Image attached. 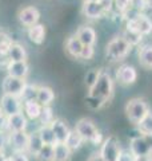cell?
I'll list each match as a JSON object with an SVG mask.
<instances>
[{"label": "cell", "instance_id": "6da1fadb", "mask_svg": "<svg viewBox=\"0 0 152 161\" xmlns=\"http://www.w3.org/2000/svg\"><path fill=\"white\" fill-rule=\"evenodd\" d=\"M88 92H89L88 93L89 97L101 99L104 103H107L114 95V80L111 78V75L107 71H103V70H101L96 83L88 90Z\"/></svg>", "mask_w": 152, "mask_h": 161}, {"label": "cell", "instance_id": "7a4b0ae2", "mask_svg": "<svg viewBox=\"0 0 152 161\" xmlns=\"http://www.w3.org/2000/svg\"><path fill=\"white\" fill-rule=\"evenodd\" d=\"M75 130L80 134L83 141H88V142L94 145H100L103 142V136L98 130L96 125L92 119L89 118H82L76 122Z\"/></svg>", "mask_w": 152, "mask_h": 161}, {"label": "cell", "instance_id": "3957f363", "mask_svg": "<svg viewBox=\"0 0 152 161\" xmlns=\"http://www.w3.org/2000/svg\"><path fill=\"white\" fill-rule=\"evenodd\" d=\"M131 50L132 46L123 36H115L109 40L105 47V55L111 60H120L124 59L131 53Z\"/></svg>", "mask_w": 152, "mask_h": 161}, {"label": "cell", "instance_id": "277c9868", "mask_svg": "<svg viewBox=\"0 0 152 161\" xmlns=\"http://www.w3.org/2000/svg\"><path fill=\"white\" fill-rule=\"evenodd\" d=\"M149 113V108L147 102L141 98H132L125 105V115L131 122L138 125L147 114Z\"/></svg>", "mask_w": 152, "mask_h": 161}, {"label": "cell", "instance_id": "5b68a950", "mask_svg": "<svg viewBox=\"0 0 152 161\" xmlns=\"http://www.w3.org/2000/svg\"><path fill=\"white\" fill-rule=\"evenodd\" d=\"M120 153H121V149H120L119 141L115 136H111V137L105 138L101 142L100 154L103 156V158L105 161H119Z\"/></svg>", "mask_w": 152, "mask_h": 161}, {"label": "cell", "instance_id": "8992f818", "mask_svg": "<svg viewBox=\"0 0 152 161\" xmlns=\"http://www.w3.org/2000/svg\"><path fill=\"white\" fill-rule=\"evenodd\" d=\"M127 28L132 30L135 32H139L140 35H148L152 31V20L145 16V15L138 14L135 16L129 18L128 22H127Z\"/></svg>", "mask_w": 152, "mask_h": 161}, {"label": "cell", "instance_id": "52a82bcc", "mask_svg": "<svg viewBox=\"0 0 152 161\" xmlns=\"http://www.w3.org/2000/svg\"><path fill=\"white\" fill-rule=\"evenodd\" d=\"M129 150L132 152L136 157H144L152 153V144L149 142L148 136H136L131 140Z\"/></svg>", "mask_w": 152, "mask_h": 161}, {"label": "cell", "instance_id": "ba28073f", "mask_svg": "<svg viewBox=\"0 0 152 161\" xmlns=\"http://www.w3.org/2000/svg\"><path fill=\"white\" fill-rule=\"evenodd\" d=\"M0 108L6 115H12L23 112V101L20 99V97L4 93L0 99Z\"/></svg>", "mask_w": 152, "mask_h": 161}, {"label": "cell", "instance_id": "9c48e42d", "mask_svg": "<svg viewBox=\"0 0 152 161\" xmlns=\"http://www.w3.org/2000/svg\"><path fill=\"white\" fill-rule=\"evenodd\" d=\"M136 79H138V71L131 64H121L116 70V80L120 85L129 86V85H134L136 82Z\"/></svg>", "mask_w": 152, "mask_h": 161}, {"label": "cell", "instance_id": "30bf717a", "mask_svg": "<svg viewBox=\"0 0 152 161\" xmlns=\"http://www.w3.org/2000/svg\"><path fill=\"white\" fill-rule=\"evenodd\" d=\"M25 79L22 78H16L12 77V75H7L3 80V92L11 95H16V97H20L23 93V89L25 86Z\"/></svg>", "mask_w": 152, "mask_h": 161}, {"label": "cell", "instance_id": "8fae6325", "mask_svg": "<svg viewBox=\"0 0 152 161\" xmlns=\"http://www.w3.org/2000/svg\"><path fill=\"white\" fill-rule=\"evenodd\" d=\"M39 19H40V12L36 7L28 6L19 11V22L24 27H31L33 24L39 23Z\"/></svg>", "mask_w": 152, "mask_h": 161}, {"label": "cell", "instance_id": "7c38bea8", "mask_svg": "<svg viewBox=\"0 0 152 161\" xmlns=\"http://www.w3.org/2000/svg\"><path fill=\"white\" fill-rule=\"evenodd\" d=\"M6 124H7V128L9 132H22V130L27 129V117L23 112L16 113V114H12V115H7V119H6Z\"/></svg>", "mask_w": 152, "mask_h": 161}, {"label": "cell", "instance_id": "4fadbf2b", "mask_svg": "<svg viewBox=\"0 0 152 161\" xmlns=\"http://www.w3.org/2000/svg\"><path fill=\"white\" fill-rule=\"evenodd\" d=\"M7 71L8 75L16 78L25 79L29 73V66L27 63V60H19V62H8L7 64Z\"/></svg>", "mask_w": 152, "mask_h": 161}, {"label": "cell", "instance_id": "5bb4252c", "mask_svg": "<svg viewBox=\"0 0 152 161\" xmlns=\"http://www.w3.org/2000/svg\"><path fill=\"white\" fill-rule=\"evenodd\" d=\"M83 14L89 19H99L105 14V9L100 2H84Z\"/></svg>", "mask_w": 152, "mask_h": 161}, {"label": "cell", "instance_id": "9a60e30c", "mask_svg": "<svg viewBox=\"0 0 152 161\" xmlns=\"http://www.w3.org/2000/svg\"><path fill=\"white\" fill-rule=\"evenodd\" d=\"M51 126L53 129V133H55V137H56L58 142H65V140H67L68 134L71 132L68 125L65 124L63 119L55 118L52 122H51Z\"/></svg>", "mask_w": 152, "mask_h": 161}, {"label": "cell", "instance_id": "2e32d148", "mask_svg": "<svg viewBox=\"0 0 152 161\" xmlns=\"http://www.w3.org/2000/svg\"><path fill=\"white\" fill-rule=\"evenodd\" d=\"M28 138H29V134L25 132V130H22V132H12L11 136H9L11 145L16 150H22V152L27 150Z\"/></svg>", "mask_w": 152, "mask_h": 161}, {"label": "cell", "instance_id": "e0dca14e", "mask_svg": "<svg viewBox=\"0 0 152 161\" xmlns=\"http://www.w3.org/2000/svg\"><path fill=\"white\" fill-rule=\"evenodd\" d=\"M42 105H40L36 99H29V101H23V113L25 117L29 119H38L40 112H42Z\"/></svg>", "mask_w": 152, "mask_h": 161}, {"label": "cell", "instance_id": "ac0fdd59", "mask_svg": "<svg viewBox=\"0 0 152 161\" xmlns=\"http://www.w3.org/2000/svg\"><path fill=\"white\" fill-rule=\"evenodd\" d=\"M76 36L80 42L83 43V46H94L96 43V32L92 27L88 26H83L78 30Z\"/></svg>", "mask_w": 152, "mask_h": 161}, {"label": "cell", "instance_id": "d6986e66", "mask_svg": "<svg viewBox=\"0 0 152 161\" xmlns=\"http://www.w3.org/2000/svg\"><path fill=\"white\" fill-rule=\"evenodd\" d=\"M28 38L31 40L32 43L35 44H42L45 39V27L44 24H40V23H36L33 26L28 27Z\"/></svg>", "mask_w": 152, "mask_h": 161}, {"label": "cell", "instance_id": "ffe728a7", "mask_svg": "<svg viewBox=\"0 0 152 161\" xmlns=\"http://www.w3.org/2000/svg\"><path fill=\"white\" fill-rule=\"evenodd\" d=\"M7 59L8 62H19V60L27 59V53L25 48L19 43H11L8 51H7Z\"/></svg>", "mask_w": 152, "mask_h": 161}, {"label": "cell", "instance_id": "44dd1931", "mask_svg": "<svg viewBox=\"0 0 152 161\" xmlns=\"http://www.w3.org/2000/svg\"><path fill=\"white\" fill-rule=\"evenodd\" d=\"M53 99H55V93L52 89L48 86H39L36 101L42 106H49L53 102Z\"/></svg>", "mask_w": 152, "mask_h": 161}, {"label": "cell", "instance_id": "7402d4cb", "mask_svg": "<svg viewBox=\"0 0 152 161\" xmlns=\"http://www.w3.org/2000/svg\"><path fill=\"white\" fill-rule=\"evenodd\" d=\"M65 50H67V53L71 55V57L79 58L80 53H82V50H83V43L78 39L76 35H73V36L68 38L67 42H65Z\"/></svg>", "mask_w": 152, "mask_h": 161}, {"label": "cell", "instance_id": "603a6c76", "mask_svg": "<svg viewBox=\"0 0 152 161\" xmlns=\"http://www.w3.org/2000/svg\"><path fill=\"white\" fill-rule=\"evenodd\" d=\"M72 150L68 148L65 142H56L55 144V156L53 161H69Z\"/></svg>", "mask_w": 152, "mask_h": 161}, {"label": "cell", "instance_id": "cb8c5ba5", "mask_svg": "<svg viewBox=\"0 0 152 161\" xmlns=\"http://www.w3.org/2000/svg\"><path fill=\"white\" fill-rule=\"evenodd\" d=\"M43 140L40 137V134L38 132L31 133L29 134V138H28V145H27V152L32 156H36L39 153V150L43 148Z\"/></svg>", "mask_w": 152, "mask_h": 161}, {"label": "cell", "instance_id": "d4e9b609", "mask_svg": "<svg viewBox=\"0 0 152 161\" xmlns=\"http://www.w3.org/2000/svg\"><path fill=\"white\" fill-rule=\"evenodd\" d=\"M38 133L40 134L43 142L44 144H49V145H55L58 142L56 137H55V133H53V129L51 126V124L47 125H40V128L38 130Z\"/></svg>", "mask_w": 152, "mask_h": 161}, {"label": "cell", "instance_id": "484cf974", "mask_svg": "<svg viewBox=\"0 0 152 161\" xmlns=\"http://www.w3.org/2000/svg\"><path fill=\"white\" fill-rule=\"evenodd\" d=\"M139 62L144 69L152 70V46H144L140 50Z\"/></svg>", "mask_w": 152, "mask_h": 161}, {"label": "cell", "instance_id": "4316f807", "mask_svg": "<svg viewBox=\"0 0 152 161\" xmlns=\"http://www.w3.org/2000/svg\"><path fill=\"white\" fill-rule=\"evenodd\" d=\"M136 126H138V130H139L140 134L152 137V113L149 112L138 125H136Z\"/></svg>", "mask_w": 152, "mask_h": 161}, {"label": "cell", "instance_id": "83f0119b", "mask_svg": "<svg viewBox=\"0 0 152 161\" xmlns=\"http://www.w3.org/2000/svg\"><path fill=\"white\" fill-rule=\"evenodd\" d=\"M55 156V145L44 144L43 148L39 150V153L35 156L38 158V161H53Z\"/></svg>", "mask_w": 152, "mask_h": 161}, {"label": "cell", "instance_id": "f1b7e54d", "mask_svg": "<svg viewBox=\"0 0 152 161\" xmlns=\"http://www.w3.org/2000/svg\"><path fill=\"white\" fill-rule=\"evenodd\" d=\"M65 144H67L68 148L73 152V150H78L80 147H82L83 138L80 137V134L76 132V130H71L69 134H68V137H67V140H65Z\"/></svg>", "mask_w": 152, "mask_h": 161}, {"label": "cell", "instance_id": "f546056e", "mask_svg": "<svg viewBox=\"0 0 152 161\" xmlns=\"http://www.w3.org/2000/svg\"><path fill=\"white\" fill-rule=\"evenodd\" d=\"M38 89H39V86H36V85L25 83V86L23 89V93H22V95H20V99H22V101L36 99V97H38Z\"/></svg>", "mask_w": 152, "mask_h": 161}, {"label": "cell", "instance_id": "4dcf8cb0", "mask_svg": "<svg viewBox=\"0 0 152 161\" xmlns=\"http://www.w3.org/2000/svg\"><path fill=\"white\" fill-rule=\"evenodd\" d=\"M38 121L42 125H47V124L52 122L53 121V110H52V108L51 106H43Z\"/></svg>", "mask_w": 152, "mask_h": 161}, {"label": "cell", "instance_id": "1f68e13d", "mask_svg": "<svg viewBox=\"0 0 152 161\" xmlns=\"http://www.w3.org/2000/svg\"><path fill=\"white\" fill-rule=\"evenodd\" d=\"M123 38L131 44V46H136V44H139L141 42L143 35H140L139 32H135V31H132V30L125 28V31L123 34Z\"/></svg>", "mask_w": 152, "mask_h": 161}, {"label": "cell", "instance_id": "d6a6232c", "mask_svg": "<svg viewBox=\"0 0 152 161\" xmlns=\"http://www.w3.org/2000/svg\"><path fill=\"white\" fill-rule=\"evenodd\" d=\"M100 71H101V70H99V69H92V70H89V71L85 74L84 83H85V86H87L88 90L96 83V80H98L99 75H100Z\"/></svg>", "mask_w": 152, "mask_h": 161}, {"label": "cell", "instance_id": "836d02e7", "mask_svg": "<svg viewBox=\"0 0 152 161\" xmlns=\"http://www.w3.org/2000/svg\"><path fill=\"white\" fill-rule=\"evenodd\" d=\"M11 39H9L8 34L6 31H3V30H0V54L6 55L7 57V51L9 46H11Z\"/></svg>", "mask_w": 152, "mask_h": 161}, {"label": "cell", "instance_id": "e575fe53", "mask_svg": "<svg viewBox=\"0 0 152 161\" xmlns=\"http://www.w3.org/2000/svg\"><path fill=\"white\" fill-rule=\"evenodd\" d=\"M94 54H95L94 46H83V50H82V53H80L79 58H82L84 60H88V59H92Z\"/></svg>", "mask_w": 152, "mask_h": 161}, {"label": "cell", "instance_id": "d590c367", "mask_svg": "<svg viewBox=\"0 0 152 161\" xmlns=\"http://www.w3.org/2000/svg\"><path fill=\"white\" fill-rule=\"evenodd\" d=\"M115 4L119 11L125 12L131 6H132V0H115Z\"/></svg>", "mask_w": 152, "mask_h": 161}, {"label": "cell", "instance_id": "8d00e7d4", "mask_svg": "<svg viewBox=\"0 0 152 161\" xmlns=\"http://www.w3.org/2000/svg\"><path fill=\"white\" fill-rule=\"evenodd\" d=\"M136 160H138V157L131 150H121L119 161H136Z\"/></svg>", "mask_w": 152, "mask_h": 161}, {"label": "cell", "instance_id": "74e56055", "mask_svg": "<svg viewBox=\"0 0 152 161\" xmlns=\"http://www.w3.org/2000/svg\"><path fill=\"white\" fill-rule=\"evenodd\" d=\"M11 158H12V161H29L28 156L24 152H22V150H16L15 153H12Z\"/></svg>", "mask_w": 152, "mask_h": 161}, {"label": "cell", "instance_id": "f35d334b", "mask_svg": "<svg viewBox=\"0 0 152 161\" xmlns=\"http://www.w3.org/2000/svg\"><path fill=\"white\" fill-rule=\"evenodd\" d=\"M87 161H105V160L103 158V156L100 154V152H95L89 156Z\"/></svg>", "mask_w": 152, "mask_h": 161}, {"label": "cell", "instance_id": "ab89813d", "mask_svg": "<svg viewBox=\"0 0 152 161\" xmlns=\"http://www.w3.org/2000/svg\"><path fill=\"white\" fill-rule=\"evenodd\" d=\"M6 144H7L6 134H4V132H2V130H0V150H3V149H4Z\"/></svg>", "mask_w": 152, "mask_h": 161}, {"label": "cell", "instance_id": "60d3db41", "mask_svg": "<svg viewBox=\"0 0 152 161\" xmlns=\"http://www.w3.org/2000/svg\"><path fill=\"white\" fill-rule=\"evenodd\" d=\"M7 160V156L3 153V150H0V161H6Z\"/></svg>", "mask_w": 152, "mask_h": 161}, {"label": "cell", "instance_id": "b9f144b4", "mask_svg": "<svg viewBox=\"0 0 152 161\" xmlns=\"http://www.w3.org/2000/svg\"><path fill=\"white\" fill-rule=\"evenodd\" d=\"M147 4H149V6H152V0H145Z\"/></svg>", "mask_w": 152, "mask_h": 161}, {"label": "cell", "instance_id": "7bdbcfd3", "mask_svg": "<svg viewBox=\"0 0 152 161\" xmlns=\"http://www.w3.org/2000/svg\"><path fill=\"white\" fill-rule=\"evenodd\" d=\"M84 2H100V0H84Z\"/></svg>", "mask_w": 152, "mask_h": 161}, {"label": "cell", "instance_id": "ee69618b", "mask_svg": "<svg viewBox=\"0 0 152 161\" xmlns=\"http://www.w3.org/2000/svg\"><path fill=\"white\" fill-rule=\"evenodd\" d=\"M6 161H12V158H11V156H9V157H7V160Z\"/></svg>", "mask_w": 152, "mask_h": 161}]
</instances>
